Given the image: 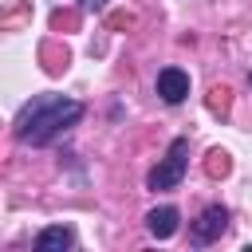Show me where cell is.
<instances>
[{
    "label": "cell",
    "instance_id": "277c9868",
    "mask_svg": "<svg viewBox=\"0 0 252 252\" xmlns=\"http://www.w3.org/2000/svg\"><path fill=\"white\" fill-rule=\"evenodd\" d=\"M158 94H161V102L177 106V102L189 94V75H185L181 67H161V71H158Z\"/></svg>",
    "mask_w": 252,
    "mask_h": 252
},
{
    "label": "cell",
    "instance_id": "6da1fadb",
    "mask_svg": "<svg viewBox=\"0 0 252 252\" xmlns=\"http://www.w3.org/2000/svg\"><path fill=\"white\" fill-rule=\"evenodd\" d=\"M83 118V102L63 98V94H35L32 102H24V110L16 114L12 130L24 146H47L55 134H63L67 126H75Z\"/></svg>",
    "mask_w": 252,
    "mask_h": 252
},
{
    "label": "cell",
    "instance_id": "52a82bcc",
    "mask_svg": "<svg viewBox=\"0 0 252 252\" xmlns=\"http://www.w3.org/2000/svg\"><path fill=\"white\" fill-rule=\"evenodd\" d=\"M228 165H232V161H228V154H224V150H209V161H205L209 177H224V173H228Z\"/></svg>",
    "mask_w": 252,
    "mask_h": 252
},
{
    "label": "cell",
    "instance_id": "3957f363",
    "mask_svg": "<svg viewBox=\"0 0 252 252\" xmlns=\"http://www.w3.org/2000/svg\"><path fill=\"white\" fill-rule=\"evenodd\" d=\"M224 228H228V209L224 205H209L201 213V220L193 224V244H213Z\"/></svg>",
    "mask_w": 252,
    "mask_h": 252
},
{
    "label": "cell",
    "instance_id": "9c48e42d",
    "mask_svg": "<svg viewBox=\"0 0 252 252\" xmlns=\"http://www.w3.org/2000/svg\"><path fill=\"white\" fill-rule=\"evenodd\" d=\"M83 4H87V8H91V12H98V8H106V4H110V0H83Z\"/></svg>",
    "mask_w": 252,
    "mask_h": 252
},
{
    "label": "cell",
    "instance_id": "5b68a950",
    "mask_svg": "<svg viewBox=\"0 0 252 252\" xmlns=\"http://www.w3.org/2000/svg\"><path fill=\"white\" fill-rule=\"evenodd\" d=\"M177 220H181L177 209H173V205H161V209H154V213L146 217V228H150L158 240H169V236L177 232Z\"/></svg>",
    "mask_w": 252,
    "mask_h": 252
},
{
    "label": "cell",
    "instance_id": "7a4b0ae2",
    "mask_svg": "<svg viewBox=\"0 0 252 252\" xmlns=\"http://www.w3.org/2000/svg\"><path fill=\"white\" fill-rule=\"evenodd\" d=\"M185 169H189V138H173L169 150H165V158L150 169L146 185H150L154 193H158V189H177L181 177H185Z\"/></svg>",
    "mask_w": 252,
    "mask_h": 252
},
{
    "label": "cell",
    "instance_id": "30bf717a",
    "mask_svg": "<svg viewBox=\"0 0 252 252\" xmlns=\"http://www.w3.org/2000/svg\"><path fill=\"white\" fill-rule=\"evenodd\" d=\"M248 83H252V71H248Z\"/></svg>",
    "mask_w": 252,
    "mask_h": 252
},
{
    "label": "cell",
    "instance_id": "8992f818",
    "mask_svg": "<svg viewBox=\"0 0 252 252\" xmlns=\"http://www.w3.org/2000/svg\"><path fill=\"white\" fill-rule=\"evenodd\" d=\"M75 244V232L67 228V224H47L39 236H35V248L39 252H63V248H71Z\"/></svg>",
    "mask_w": 252,
    "mask_h": 252
},
{
    "label": "cell",
    "instance_id": "ba28073f",
    "mask_svg": "<svg viewBox=\"0 0 252 252\" xmlns=\"http://www.w3.org/2000/svg\"><path fill=\"white\" fill-rule=\"evenodd\" d=\"M228 106V87H217L213 91V110H224Z\"/></svg>",
    "mask_w": 252,
    "mask_h": 252
}]
</instances>
